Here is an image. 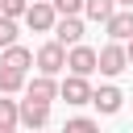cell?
<instances>
[{"mask_svg":"<svg viewBox=\"0 0 133 133\" xmlns=\"http://www.w3.org/2000/svg\"><path fill=\"white\" fill-rule=\"evenodd\" d=\"M125 58H129V66H133V42H129V46H125Z\"/></svg>","mask_w":133,"mask_h":133,"instance_id":"d6986e66","label":"cell"},{"mask_svg":"<svg viewBox=\"0 0 133 133\" xmlns=\"http://www.w3.org/2000/svg\"><path fill=\"white\" fill-rule=\"evenodd\" d=\"M0 66H8V71H29L33 66V50H25V46H8L4 54H0Z\"/></svg>","mask_w":133,"mask_h":133,"instance_id":"8fae6325","label":"cell"},{"mask_svg":"<svg viewBox=\"0 0 133 133\" xmlns=\"http://www.w3.org/2000/svg\"><path fill=\"white\" fill-rule=\"evenodd\" d=\"M54 42L66 50H75V46H83V21L79 17H58V25H54Z\"/></svg>","mask_w":133,"mask_h":133,"instance_id":"277c9868","label":"cell"},{"mask_svg":"<svg viewBox=\"0 0 133 133\" xmlns=\"http://www.w3.org/2000/svg\"><path fill=\"white\" fill-rule=\"evenodd\" d=\"M116 4H125V8H133V0H116Z\"/></svg>","mask_w":133,"mask_h":133,"instance_id":"ffe728a7","label":"cell"},{"mask_svg":"<svg viewBox=\"0 0 133 133\" xmlns=\"http://www.w3.org/2000/svg\"><path fill=\"white\" fill-rule=\"evenodd\" d=\"M25 25H29V29H37V33H50V29L58 25L54 4H50V0H33V4H29V12H25Z\"/></svg>","mask_w":133,"mask_h":133,"instance_id":"3957f363","label":"cell"},{"mask_svg":"<svg viewBox=\"0 0 133 133\" xmlns=\"http://www.w3.org/2000/svg\"><path fill=\"white\" fill-rule=\"evenodd\" d=\"M50 4H54V12H58V17H79L87 0H50Z\"/></svg>","mask_w":133,"mask_h":133,"instance_id":"e0dca14e","label":"cell"},{"mask_svg":"<svg viewBox=\"0 0 133 133\" xmlns=\"http://www.w3.org/2000/svg\"><path fill=\"white\" fill-rule=\"evenodd\" d=\"M21 125L29 133H42L50 125V104H33V100H21Z\"/></svg>","mask_w":133,"mask_h":133,"instance_id":"52a82bcc","label":"cell"},{"mask_svg":"<svg viewBox=\"0 0 133 133\" xmlns=\"http://www.w3.org/2000/svg\"><path fill=\"white\" fill-rule=\"evenodd\" d=\"M91 104H96L104 116H112V112H121V104H125V91H121V87H112V83H104V87H96Z\"/></svg>","mask_w":133,"mask_h":133,"instance_id":"9c48e42d","label":"cell"},{"mask_svg":"<svg viewBox=\"0 0 133 133\" xmlns=\"http://www.w3.org/2000/svg\"><path fill=\"white\" fill-rule=\"evenodd\" d=\"M0 133H17V129H0Z\"/></svg>","mask_w":133,"mask_h":133,"instance_id":"44dd1931","label":"cell"},{"mask_svg":"<svg viewBox=\"0 0 133 133\" xmlns=\"http://www.w3.org/2000/svg\"><path fill=\"white\" fill-rule=\"evenodd\" d=\"M17 125H21V104L0 96V129H17Z\"/></svg>","mask_w":133,"mask_h":133,"instance_id":"4fadbf2b","label":"cell"},{"mask_svg":"<svg viewBox=\"0 0 133 133\" xmlns=\"http://www.w3.org/2000/svg\"><path fill=\"white\" fill-rule=\"evenodd\" d=\"M104 29H108L112 42H125V46H129V42H133V8H116V17H112Z\"/></svg>","mask_w":133,"mask_h":133,"instance_id":"30bf717a","label":"cell"},{"mask_svg":"<svg viewBox=\"0 0 133 133\" xmlns=\"http://www.w3.org/2000/svg\"><path fill=\"white\" fill-rule=\"evenodd\" d=\"M8 46H17V21L0 17V50H8Z\"/></svg>","mask_w":133,"mask_h":133,"instance_id":"2e32d148","label":"cell"},{"mask_svg":"<svg viewBox=\"0 0 133 133\" xmlns=\"http://www.w3.org/2000/svg\"><path fill=\"white\" fill-rule=\"evenodd\" d=\"M66 71L79 75V79H87L91 71H100V50H91V46H75V50H66Z\"/></svg>","mask_w":133,"mask_h":133,"instance_id":"7a4b0ae2","label":"cell"},{"mask_svg":"<svg viewBox=\"0 0 133 133\" xmlns=\"http://www.w3.org/2000/svg\"><path fill=\"white\" fill-rule=\"evenodd\" d=\"M83 12H87L91 21H104V25H108V21L116 17V0H87Z\"/></svg>","mask_w":133,"mask_h":133,"instance_id":"7c38bea8","label":"cell"},{"mask_svg":"<svg viewBox=\"0 0 133 133\" xmlns=\"http://www.w3.org/2000/svg\"><path fill=\"white\" fill-rule=\"evenodd\" d=\"M21 87H25V75H21V71L0 66V96H12V91H21Z\"/></svg>","mask_w":133,"mask_h":133,"instance_id":"5bb4252c","label":"cell"},{"mask_svg":"<svg viewBox=\"0 0 133 133\" xmlns=\"http://www.w3.org/2000/svg\"><path fill=\"white\" fill-rule=\"evenodd\" d=\"M62 133H100V125H96L91 116H75V121H66Z\"/></svg>","mask_w":133,"mask_h":133,"instance_id":"ac0fdd59","label":"cell"},{"mask_svg":"<svg viewBox=\"0 0 133 133\" xmlns=\"http://www.w3.org/2000/svg\"><path fill=\"white\" fill-rule=\"evenodd\" d=\"M25 100H33V104H50V100H58V83L46 79V75H37V79L25 83Z\"/></svg>","mask_w":133,"mask_h":133,"instance_id":"ba28073f","label":"cell"},{"mask_svg":"<svg viewBox=\"0 0 133 133\" xmlns=\"http://www.w3.org/2000/svg\"><path fill=\"white\" fill-rule=\"evenodd\" d=\"M25 12H29V0H0V17L17 21V17H25Z\"/></svg>","mask_w":133,"mask_h":133,"instance_id":"9a60e30c","label":"cell"},{"mask_svg":"<svg viewBox=\"0 0 133 133\" xmlns=\"http://www.w3.org/2000/svg\"><path fill=\"white\" fill-rule=\"evenodd\" d=\"M33 62H37V71H42L46 79H54V75H58V71L66 66V50H62L58 42H46V46H37Z\"/></svg>","mask_w":133,"mask_h":133,"instance_id":"6da1fadb","label":"cell"},{"mask_svg":"<svg viewBox=\"0 0 133 133\" xmlns=\"http://www.w3.org/2000/svg\"><path fill=\"white\" fill-rule=\"evenodd\" d=\"M42 133H46V129H42Z\"/></svg>","mask_w":133,"mask_h":133,"instance_id":"7402d4cb","label":"cell"},{"mask_svg":"<svg viewBox=\"0 0 133 133\" xmlns=\"http://www.w3.org/2000/svg\"><path fill=\"white\" fill-rule=\"evenodd\" d=\"M121 71H129L125 46H121V42H108V46L100 50V75H121Z\"/></svg>","mask_w":133,"mask_h":133,"instance_id":"8992f818","label":"cell"},{"mask_svg":"<svg viewBox=\"0 0 133 133\" xmlns=\"http://www.w3.org/2000/svg\"><path fill=\"white\" fill-rule=\"evenodd\" d=\"M58 96H62L66 104H91V96H96V91H91V83H87V79L66 75V79L58 83Z\"/></svg>","mask_w":133,"mask_h":133,"instance_id":"5b68a950","label":"cell"}]
</instances>
